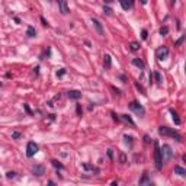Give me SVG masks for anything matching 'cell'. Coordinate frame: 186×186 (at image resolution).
<instances>
[{"mask_svg": "<svg viewBox=\"0 0 186 186\" xmlns=\"http://www.w3.org/2000/svg\"><path fill=\"white\" fill-rule=\"evenodd\" d=\"M25 110H26L28 114H31V109H29V106H28V105H25Z\"/></svg>", "mask_w": 186, "mask_h": 186, "instance_id": "obj_35", "label": "cell"}, {"mask_svg": "<svg viewBox=\"0 0 186 186\" xmlns=\"http://www.w3.org/2000/svg\"><path fill=\"white\" fill-rule=\"evenodd\" d=\"M119 160H121V163H122V164H125V163H127V157H125V154H124V153L119 154Z\"/></svg>", "mask_w": 186, "mask_h": 186, "instance_id": "obj_23", "label": "cell"}, {"mask_svg": "<svg viewBox=\"0 0 186 186\" xmlns=\"http://www.w3.org/2000/svg\"><path fill=\"white\" fill-rule=\"evenodd\" d=\"M112 116H114V119H115V121H119V118H118V116H116L114 112H112Z\"/></svg>", "mask_w": 186, "mask_h": 186, "instance_id": "obj_38", "label": "cell"}, {"mask_svg": "<svg viewBox=\"0 0 186 186\" xmlns=\"http://www.w3.org/2000/svg\"><path fill=\"white\" fill-rule=\"evenodd\" d=\"M12 137H13V138H19L20 134H19V132H13V134H12Z\"/></svg>", "mask_w": 186, "mask_h": 186, "instance_id": "obj_32", "label": "cell"}, {"mask_svg": "<svg viewBox=\"0 0 186 186\" xmlns=\"http://www.w3.org/2000/svg\"><path fill=\"white\" fill-rule=\"evenodd\" d=\"M118 2L121 3V6H122L124 10H128V9H131V6H132V5L128 2V0H118Z\"/></svg>", "mask_w": 186, "mask_h": 186, "instance_id": "obj_15", "label": "cell"}, {"mask_svg": "<svg viewBox=\"0 0 186 186\" xmlns=\"http://www.w3.org/2000/svg\"><path fill=\"white\" fill-rule=\"evenodd\" d=\"M140 2H141L143 5H147V0H140Z\"/></svg>", "mask_w": 186, "mask_h": 186, "instance_id": "obj_41", "label": "cell"}, {"mask_svg": "<svg viewBox=\"0 0 186 186\" xmlns=\"http://www.w3.org/2000/svg\"><path fill=\"white\" fill-rule=\"evenodd\" d=\"M169 57V48L167 47H160L157 49V58L158 60H164Z\"/></svg>", "mask_w": 186, "mask_h": 186, "instance_id": "obj_6", "label": "cell"}, {"mask_svg": "<svg viewBox=\"0 0 186 186\" xmlns=\"http://www.w3.org/2000/svg\"><path fill=\"white\" fill-rule=\"evenodd\" d=\"M108 157H109V158H112V157H114V153H112V150H108Z\"/></svg>", "mask_w": 186, "mask_h": 186, "instance_id": "obj_33", "label": "cell"}, {"mask_svg": "<svg viewBox=\"0 0 186 186\" xmlns=\"http://www.w3.org/2000/svg\"><path fill=\"white\" fill-rule=\"evenodd\" d=\"M153 76H154V79H156V83H157V84H162V83H163L162 74H160L158 71H154V73H153Z\"/></svg>", "mask_w": 186, "mask_h": 186, "instance_id": "obj_17", "label": "cell"}, {"mask_svg": "<svg viewBox=\"0 0 186 186\" xmlns=\"http://www.w3.org/2000/svg\"><path fill=\"white\" fill-rule=\"evenodd\" d=\"M154 160H156V169L157 170H162V167H163V158H162V151H160V147H158L157 141H154Z\"/></svg>", "mask_w": 186, "mask_h": 186, "instance_id": "obj_2", "label": "cell"}, {"mask_svg": "<svg viewBox=\"0 0 186 186\" xmlns=\"http://www.w3.org/2000/svg\"><path fill=\"white\" fill-rule=\"evenodd\" d=\"M121 118H122L124 121H125V122H128V124H131V125H132V127H135V122H134V121H132V119H131V118H129L128 115H121Z\"/></svg>", "mask_w": 186, "mask_h": 186, "instance_id": "obj_18", "label": "cell"}, {"mask_svg": "<svg viewBox=\"0 0 186 186\" xmlns=\"http://www.w3.org/2000/svg\"><path fill=\"white\" fill-rule=\"evenodd\" d=\"M48 2H51V0H48Z\"/></svg>", "mask_w": 186, "mask_h": 186, "instance_id": "obj_43", "label": "cell"}, {"mask_svg": "<svg viewBox=\"0 0 186 186\" xmlns=\"http://www.w3.org/2000/svg\"><path fill=\"white\" fill-rule=\"evenodd\" d=\"M110 66H112V58H110L109 54H105V57H103V67H105L106 70H109Z\"/></svg>", "mask_w": 186, "mask_h": 186, "instance_id": "obj_10", "label": "cell"}, {"mask_svg": "<svg viewBox=\"0 0 186 186\" xmlns=\"http://www.w3.org/2000/svg\"><path fill=\"white\" fill-rule=\"evenodd\" d=\"M144 143H150V137H148V135H145V137H144Z\"/></svg>", "mask_w": 186, "mask_h": 186, "instance_id": "obj_34", "label": "cell"}, {"mask_svg": "<svg viewBox=\"0 0 186 186\" xmlns=\"http://www.w3.org/2000/svg\"><path fill=\"white\" fill-rule=\"evenodd\" d=\"M158 134L160 135H166V137H173V138H176L177 141H182V135L177 134L176 131L167 128V127H160L158 128Z\"/></svg>", "mask_w": 186, "mask_h": 186, "instance_id": "obj_1", "label": "cell"}, {"mask_svg": "<svg viewBox=\"0 0 186 186\" xmlns=\"http://www.w3.org/2000/svg\"><path fill=\"white\" fill-rule=\"evenodd\" d=\"M183 41H185V35H182L180 38H179V39H177V41L175 42V47H179V45H180V44H182Z\"/></svg>", "mask_w": 186, "mask_h": 186, "instance_id": "obj_25", "label": "cell"}, {"mask_svg": "<svg viewBox=\"0 0 186 186\" xmlns=\"http://www.w3.org/2000/svg\"><path fill=\"white\" fill-rule=\"evenodd\" d=\"M32 172H34V175H36V176H42L44 172H45V169H44V166H41V164H35V166L32 167Z\"/></svg>", "mask_w": 186, "mask_h": 186, "instance_id": "obj_9", "label": "cell"}, {"mask_svg": "<svg viewBox=\"0 0 186 186\" xmlns=\"http://www.w3.org/2000/svg\"><path fill=\"white\" fill-rule=\"evenodd\" d=\"M124 140H125V143H127V144H131V143H132V141H131L132 138H131V137H128V135H124Z\"/></svg>", "mask_w": 186, "mask_h": 186, "instance_id": "obj_29", "label": "cell"}, {"mask_svg": "<svg viewBox=\"0 0 186 186\" xmlns=\"http://www.w3.org/2000/svg\"><path fill=\"white\" fill-rule=\"evenodd\" d=\"M6 177H7V179H15V177H16V173H15V172H7V173H6Z\"/></svg>", "mask_w": 186, "mask_h": 186, "instance_id": "obj_22", "label": "cell"}, {"mask_svg": "<svg viewBox=\"0 0 186 186\" xmlns=\"http://www.w3.org/2000/svg\"><path fill=\"white\" fill-rule=\"evenodd\" d=\"M129 109L134 110V112L137 114V115H140V116H144V115H145L144 108H143L138 102H131V103H129Z\"/></svg>", "mask_w": 186, "mask_h": 186, "instance_id": "obj_4", "label": "cell"}, {"mask_svg": "<svg viewBox=\"0 0 186 186\" xmlns=\"http://www.w3.org/2000/svg\"><path fill=\"white\" fill-rule=\"evenodd\" d=\"M92 23H93V26L96 28L97 34H99V35H103V28H102V23L99 22L97 19H95V18H92Z\"/></svg>", "mask_w": 186, "mask_h": 186, "instance_id": "obj_8", "label": "cell"}, {"mask_svg": "<svg viewBox=\"0 0 186 186\" xmlns=\"http://www.w3.org/2000/svg\"><path fill=\"white\" fill-rule=\"evenodd\" d=\"M41 22H42V25H45V26H47V25H48V23H47V20H45L44 18H41Z\"/></svg>", "mask_w": 186, "mask_h": 186, "instance_id": "obj_37", "label": "cell"}, {"mask_svg": "<svg viewBox=\"0 0 186 186\" xmlns=\"http://www.w3.org/2000/svg\"><path fill=\"white\" fill-rule=\"evenodd\" d=\"M167 32H169V28H167V26H162V28H160V35H162V36H166Z\"/></svg>", "mask_w": 186, "mask_h": 186, "instance_id": "obj_21", "label": "cell"}, {"mask_svg": "<svg viewBox=\"0 0 186 186\" xmlns=\"http://www.w3.org/2000/svg\"><path fill=\"white\" fill-rule=\"evenodd\" d=\"M150 183H151V180H150V177H148V173L145 172L143 175V177L140 179V185L143 186V185H150Z\"/></svg>", "mask_w": 186, "mask_h": 186, "instance_id": "obj_13", "label": "cell"}, {"mask_svg": "<svg viewBox=\"0 0 186 186\" xmlns=\"http://www.w3.org/2000/svg\"><path fill=\"white\" fill-rule=\"evenodd\" d=\"M26 34H28V36H31V38L36 35V32H35V29H34L32 26H28V32H26Z\"/></svg>", "mask_w": 186, "mask_h": 186, "instance_id": "obj_19", "label": "cell"}, {"mask_svg": "<svg viewBox=\"0 0 186 186\" xmlns=\"http://www.w3.org/2000/svg\"><path fill=\"white\" fill-rule=\"evenodd\" d=\"M131 49H132V51H138V49H140V44L138 42H131Z\"/></svg>", "mask_w": 186, "mask_h": 186, "instance_id": "obj_20", "label": "cell"}, {"mask_svg": "<svg viewBox=\"0 0 186 186\" xmlns=\"http://www.w3.org/2000/svg\"><path fill=\"white\" fill-rule=\"evenodd\" d=\"M58 7H60V12H61V15H67L70 9H68V5L66 0H58Z\"/></svg>", "mask_w": 186, "mask_h": 186, "instance_id": "obj_7", "label": "cell"}, {"mask_svg": "<svg viewBox=\"0 0 186 186\" xmlns=\"http://www.w3.org/2000/svg\"><path fill=\"white\" fill-rule=\"evenodd\" d=\"M160 151H162V158H163V162H169V160H172L173 157V151H172V147L164 144L162 148H160Z\"/></svg>", "mask_w": 186, "mask_h": 186, "instance_id": "obj_3", "label": "cell"}, {"mask_svg": "<svg viewBox=\"0 0 186 186\" xmlns=\"http://www.w3.org/2000/svg\"><path fill=\"white\" fill-rule=\"evenodd\" d=\"M103 12H105V13H106L108 16H110V15H112V9H110V7H108V6H105V7H103Z\"/></svg>", "mask_w": 186, "mask_h": 186, "instance_id": "obj_24", "label": "cell"}, {"mask_svg": "<svg viewBox=\"0 0 186 186\" xmlns=\"http://www.w3.org/2000/svg\"><path fill=\"white\" fill-rule=\"evenodd\" d=\"M103 2H105V3H108V5H109V3H112V2H114V0H103Z\"/></svg>", "mask_w": 186, "mask_h": 186, "instance_id": "obj_39", "label": "cell"}, {"mask_svg": "<svg viewBox=\"0 0 186 186\" xmlns=\"http://www.w3.org/2000/svg\"><path fill=\"white\" fill-rule=\"evenodd\" d=\"M147 36H148V32H147L145 29H143V32H141V38H143V39H147Z\"/></svg>", "mask_w": 186, "mask_h": 186, "instance_id": "obj_27", "label": "cell"}, {"mask_svg": "<svg viewBox=\"0 0 186 186\" xmlns=\"http://www.w3.org/2000/svg\"><path fill=\"white\" fill-rule=\"evenodd\" d=\"M68 97L74 99V101H77V99L81 97V92H79V90H70L68 92Z\"/></svg>", "mask_w": 186, "mask_h": 186, "instance_id": "obj_11", "label": "cell"}, {"mask_svg": "<svg viewBox=\"0 0 186 186\" xmlns=\"http://www.w3.org/2000/svg\"><path fill=\"white\" fill-rule=\"evenodd\" d=\"M170 114H172V118H173V121H175L176 125H180L182 121H180V118H179V115H177L176 110H175V109H170Z\"/></svg>", "mask_w": 186, "mask_h": 186, "instance_id": "obj_12", "label": "cell"}, {"mask_svg": "<svg viewBox=\"0 0 186 186\" xmlns=\"http://www.w3.org/2000/svg\"><path fill=\"white\" fill-rule=\"evenodd\" d=\"M51 163H53V166H54V167H58V169H63V164H61V163H58V162H57V160H53V162H51Z\"/></svg>", "mask_w": 186, "mask_h": 186, "instance_id": "obj_26", "label": "cell"}, {"mask_svg": "<svg viewBox=\"0 0 186 186\" xmlns=\"http://www.w3.org/2000/svg\"><path fill=\"white\" fill-rule=\"evenodd\" d=\"M64 74H66V70H64V68H61L60 71H57V76H58V77H61V76H64Z\"/></svg>", "mask_w": 186, "mask_h": 186, "instance_id": "obj_30", "label": "cell"}, {"mask_svg": "<svg viewBox=\"0 0 186 186\" xmlns=\"http://www.w3.org/2000/svg\"><path fill=\"white\" fill-rule=\"evenodd\" d=\"M175 173H176V175H179L180 177H185V176H186V170H185L183 167H180V166H176V167H175Z\"/></svg>", "mask_w": 186, "mask_h": 186, "instance_id": "obj_14", "label": "cell"}, {"mask_svg": "<svg viewBox=\"0 0 186 186\" xmlns=\"http://www.w3.org/2000/svg\"><path fill=\"white\" fill-rule=\"evenodd\" d=\"M77 114H79V115L81 114V108H80V105H77Z\"/></svg>", "mask_w": 186, "mask_h": 186, "instance_id": "obj_36", "label": "cell"}, {"mask_svg": "<svg viewBox=\"0 0 186 186\" xmlns=\"http://www.w3.org/2000/svg\"><path fill=\"white\" fill-rule=\"evenodd\" d=\"M129 3H131V5H132V3H134V0H129Z\"/></svg>", "mask_w": 186, "mask_h": 186, "instance_id": "obj_42", "label": "cell"}, {"mask_svg": "<svg viewBox=\"0 0 186 186\" xmlns=\"http://www.w3.org/2000/svg\"><path fill=\"white\" fill-rule=\"evenodd\" d=\"M135 87H137V89H138V90H140V92H141V93H143V95H145V93H144V89H143V87H141V84H138V83H137V81H135Z\"/></svg>", "mask_w": 186, "mask_h": 186, "instance_id": "obj_28", "label": "cell"}, {"mask_svg": "<svg viewBox=\"0 0 186 186\" xmlns=\"http://www.w3.org/2000/svg\"><path fill=\"white\" fill-rule=\"evenodd\" d=\"M36 153H38V145H36L34 141H29L26 145V156L28 157H34Z\"/></svg>", "mask_w": 186, "mask_h": 186, "instance_id": "obj_5", "label": "cell"}, {"mask_svg": "<svg viewBox=\"0 0 186 186\" xmlns=\"http://www.w3.org/2000/svg\"><path fill=\"white\" fill-rule=\"evenodd\" d=\"M132 64H134L135 67H138V68H144V63H143L140 58H134V60H132Z\"/></svg>", "mask_w": 186, "mask_h": 186, "instance_id": "obj_16", "label": "cell"}, {"mask_svg": "<svg viewBox=\"0 0 186 186\" xmlns=\"http://www.w3.org/2000/svg\"><path fill=\"white\" fill-rule=\"evenodd\" d=\"M175 3H176V0H170V5H172V6L175 5Z\"/></svg>", "mask_w": 186, "mask_h": 186, "instance_id": "obj_40", "label": "cell"}, {"mask_svg": "<svg viewBox=\"0 0 186 186\" xmlns=\"http://www.w3.org/2000/svg\"><path fill=\"white\" fill-rule=\"evenodd\" d=\"M83 167H84L86 170H93V167H92L90 164H87V163H83Z\"/></svg>", "mask_w": 186, "mask_h": 186, "instance_id": "obj_31", "label": "cell"}]
</instances>
